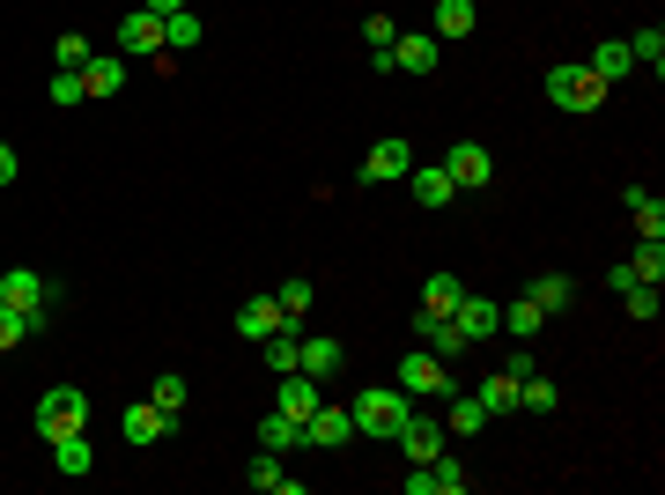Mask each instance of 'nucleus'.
<instances>
[{"instance_id": "nucleus-1", "label": "nucleus", "mask_w": 665, "mask_h": 495, "mask_svg": "<svg viewBox=\"0 0 665 495\" xmlns=\"http://www.w3.org/2000/svg\"><path fill=\"white\" fill-rule=\"evenodd\" d=\"M547 104H555V111H577V119H591V111L607 104V82L591 75L584 60H555V67H547Z\"/></svg>"}, {"instance_id": "nucleus-2", "label": "nucleus", "mask_w": 665, "mask_h": 495, "mask_svg": "<svg viewBox=\"0 0 665 495\" xmlns=\"http://www.w3.org/2000/svg\"><path fill=\"white\" fill-rule=\"evenodd\" d=\"M347 415H355V429H363V437H393L399 421L415 415V399L399 392V385H369V392H355V407H347Z\"/></svg>"}, {"instance_id": "nucleus-3", "label": "nucleus", "mask_w": 665, "mask_h": 495, "mask_svg": "<svg viewBox=\"0 0 665 495\" xmlns=\"http://www.w3.org/2000/svg\"><path fill=\"white\" fill-rule=\"evenodd\" d=\"M82 421H89V392H82V385H52V392L37 399V437H45V444L74 437Z\"/></svg>"}, {"instance_id": "nucleus-4", "label": "nucleus", "mask_w": 665, "mask_h": 495, "mask_svg": "<svg viewBox=\"0 0 665 495\" xmlns=\"http://www.w3.org/2000/svg\"><path fill=\"white\" fill-rule=\"evenodd\" d=\"M0 303H15V311H30L37 325H52V303H60V289H52L37 267H8V273H0Z\"/></svg>"}, {"instance_id": "nucleus-5", "label": "nucleus", "mask_w": 665, "mask_h": 495, "mask_svg": "<svg viewBox=\"0 0 665 495\" xmlns=\"http://www.w3.org/2000/svg\"><path fill=\"white\" fill-rule=\"evenodd\" d=\"M407 399H451L459 385H451V363H437V355H399V377H393Z\"/></svg>"}, {"instance_id": "nucleus-6", "label": "nucleus", "mask_w": 665, "mask_h": 495, "mask_svg": "<svg viewBox=\"0 0 665 495\" xmlns=\"http://www.w3.org/2000/svg\"><path fill=\"white\" fill-rule=\"evenodd\" d=\"M385 60H393L399 75H437V67H443V37H437V30H399Z\"/></svg>"}, {"instance_id": "nucleus-7", "label": "nucleus", "mask_w": 665, "mask_h": 495, "mask_svg": "<svg viewBox=\"0 0 665 495\" xmlns=\"http://www.w3.org/2000/svg\"><path fill=\"white\" fill-rule=\"evenodd\" d=\"M443 177H451L459 193H481L495 177V155L481 149V141H451V149H443Z\"/></svg>"}, {"instance_id": "nucleus-8", "label": "nucleus", "mask_w": 665, "mask_h": 495, "mask_svg": "<svg viewBox=\"0 0 665 495\" xmlns=\"http://www.w3.org/2000/svg\"><path fill=\"white\" fill-rule=\"evenodd\" d=\"M473 488V473L459 466V459H429V466H407V495H466Z\"/></svg>"}, {"instance_id": "nucleus-9", "label": "nucleus", "mask_w": 665, "mask_h": 495, "mask_svg": "<svg viewBox=\"0 0 665 495\" xmlns=\"http://www.w3.org/2000/svg\"><path fill=\"white\" fill-rule=\"evenodd\" d=\"M171 429H178V415H163L155 399H141V407H126V415H119V437H126V444H141V451L163 444Z\"/></svg>"}, {"instance_id": "nucleus-10", "label": "nucleus", "mask_w": 665, "mask_h": 495, "mask_svg": "<svg viewBox=\"0 0 665 495\" xmlns=\"http://www.w3.org/2000/svg\"><path fill=\"white\" fill-rule=\"evenodd\" d=\"M347 437H355V415H347V407H311V415H303V444H319V451H341Z\"/></svg>"}, {"instance_id": "nucleus-11", "label": "nucleus", "mask_w": 665, "mask_h": 495, "mask_svg": "<svg viewBox=\"0 0 665 495\" xmlns=\"http://www.w3.org/2000/svg\"><path fill=\"white\" fill-rule=\"evenodd\" d=\"M393 444L407 451V466H429V459L443 451V421H429V415H407V421L393 429Z\"/></svg>"}, {"instance_id": "nucleus-12", "label": "nucleus", "mask_w": 665, "mask_h": 495, "mask_svg": "<svg viewBox=\"0 0 665 495\" xmlns=\"http://www.w3.org/2000/svg\"><path fill=\"white\" fill-rule=\"evenodd\" d=\"M451 325H459L466 341H495V333H503V303H489V297H459Z\"/></svg>"}, {"instance_id": "nucleus-13", "label": "nucleus", "mask_w": 665, "mask_h": 495, "mask_svg": "<svg viewBox=\"0 0 665 495\" xmlns=\"http://www.w3.org/2000/svg\"><path fill=\"white\" fill-rule=\"evenodd\" d=\"M415 341L421 347H429V355H437V363H451V355H466V333H459V325H451V319H429V311H415Z\"/></svg>"}, {"instance_id": "nucleus-14", "label": "nucleus", "mask_w": 665, "mask_h": 495, "mask_svg": "<svg viewBox=\"0 0 665 495\" xmlns=\"http://www.w3.org/2000/svg\"><path fill=\"white\" fill-rule=\"evenodd\" d=\"M119 45L133 52V60H155V52H163V15H148V8H133V15L119 23Z\"/></svg>"}, {"instance_id": "nucleus-15", "label": "nucleus", "mask_w": 665, "mask_h": 495, "mask_svg": "<svg viewBox=\"0 0 665 495\" xmlns=\"http://www.w3.org/2000/svg\"><path fill=\"white\" fill-rule=\"evenodd\" d=\"M407 171H415V149L407 141H377L363 155V185H385V177H407Z\"/></svg>"}, {"instance_id": "nucleus-16", "label": "nucleus", "mask_w": 665, "mask_h": 495, "mask_svg": "<svg viewBox=\"0 0 665 495\" xmlns=\"http://www.w3.org/2000/svg\"><path fill=\"white\" fill-rule=\"evenodd\" d=\"M273 407L303 421L311 407H319V377H311V370H281V392H273Z\"/></svg>"}, {"instance_id": "nucleus-17", "label": "nucleus", "mask_w": 665, "mask_h": 495, "mask_svg": "<svg viewBox=\"0 0 665 495\" xmlns=\"http://www.w3.org/2000/svg\"><path fill=\"white\" fill-rule=\"evenodd\" d=\"M459 297H466V281H459V273H429L415 311H429V319H451V311H459Z\"/></svg>"}, {"instance_id": "nucleus-18", "label": "nucleus", "mask_w": 665, "mask_h": 495, "mask_svg": "<svg viewBox=\"0 0 665 495\" xmlns=\"http://www.w3.org/2000/svg\"><path fill=\"white\" fill-rule=\"evenodd\" d=\"M584 67H591L599 82H607V89H614V82H629V75H636V60H629V37H607V45L591 52Z\"/></svg>"}, {"instance_id": "nucleus-19", "label": "nucleus", "mask_w": 665, "mask_h": 495, "mask_svg": "<svg viewBox=\"0 0 665 495\" xmlns=\"http://www.w3.org/2000/svg\"><path fill=\"white\" fill-rule=\"evenodd\" d=\"M481 429H489V407H481V392H451L443 437H481Z\"/></svg>"}, {"instance_id": "nucleus-20", "label": "nucleus", "mask_w": 665, "mask_h": 495, "mask_svg": "<svg viewBox=\"0 0 665 495\" xmlns=\"http://www.w3.org/2000/svg\"><path fill=\"white\" fill-rule=\"evenodd\" d=\"M273 325H296V319H281V303L273 297H251L245 311H237V333H245V341H267Z\"/></svg>"}, {"instance_id": "nucleus-21", "label": "nucleus", "mask_w": 665, "mask_h": 495, "mask_svg": "<svg viewBox=\"0 0 665 495\" xmlns=\"http://www.w3.org/2000/svg\"><path fill=\"white\" fill-rule=\"evenodd\" d=\"M341 363H347V347H341V341H325V333L296 347V370H311V377H333Z\"/></svg>"}, {"instance_id": "nucleus-22", "label": "nucleus", "mask_w": 665, "mask_h": 495, "mask_svg": "<svg viewBox=\"0 0 665 495\" xmlns=\"http://www.w3.org/2000/svg\"><path fill=\"white\" fill-rule=\"evenodd\" d=\"M245 481L251 488H273V495H296V473L281 466V451H259V459L245 466Z\"/></svg>"}, {"instance_id": "nucleus-23", "label": "nucleus", "mask_w": 665, "mask_h": 495, "mask_svg": "<svg viewBox=\"0 0 665 495\" xmlns=\"http://www.w3.org/2000/svg\"><path fill=\"white\" fill-rule=\"evenodd\" d=\"M259 451H303V421L273 407V415L259 421Z\"/></svg>"}, {"instance_id": "nucleus-24", "label": "nucleus", "mask_w": 665, "mask_h": 495, "mask_svg": "<svg viewBox=\"0 0 665 495\" xmlns=\"http://www.w3.org/2000/svg\"><path fill=\"white\" fill-rule=\"evenodd\" d=\"M621 207L636 215V237H665V207H658V193H643V185H629V193H621Z\"/></svg>"}, {"instance_id": "nucleus-25", "label": "nucleus", "mask_w": 665, "mask_h": 495, "mask_svg": "<svg viewBox=\"0 0 665 495\" xmlns=\"http://www.w3.org/2000/svg\"><path fill=\"white\" fill-rule=\"evenodd\" d=\"M415 200L421 207H451V193H459V185H451V177H443V163H415Z\"/></svg>"}, {"instance_id": "nucleus-26", "label": "nucleus", "mask_w": 665, "mask_h": 495, "mask_svg": "<svg viewBox=\"0 0 665 495\" xmlns=\"http://www.w3.org/2000/svg\"><path fill=\"white\" fill-rule=\"evenodd\" d=\"M525 297H533L547 319H555V311H569V303H577V281H569V273H540V281H533Z\"/></svg>"}, {"instance_id": "nucleus-27", "label": "nucleus", "mask_w": 665, "mask_h": 495, "mask_svg": "<svg viewBox=\"0 0 665 495\" xmlns=\"http://www.w3.org/2000/svg\"><path fill=\"white\" fill-rule=\"evenodd\" d=\"M555 407H562V392H555V385H547V377H517V415H555Z\"/></svg>"}, {"instance_id": "nucleus-28", "label": "nucleus", "mask_w": 665, "mask_h": 495, "mask_svg": "<svg viewBox=\"0 0 665 495\" xmlns=\"http://www.w3.org/2000/svg\"><path fill=\"white\" fill-rule=\"evenodd\" d=\"M540 325H547V311L533 297H517V303H503V333H517V341H540Z\"/></svg>"}, {"instance_id": "nucleus-29", "label": "nucleus", "mask_w": 665, "mask_h": 495, "mask_svg": "<svg viewBox=\"0 0 665 495\" xmlns=\"http://www.w3.org/2000/svg\"><path fill=\"white\" fill-rule=\"evenodd\" d=\"M52 459H60V473H97V444H89L82 429H74V437H60V444H52Z\"/></svg>"}, {"instance_id": "nucleus-30", "label": "nucleus", "mask_w": 665, "mask_h": 495, "mask_svg": "<svg viewBox=\"0 0 665 495\" xmlns=\"http://www.w3.org/2000/svg\"><path fill=\"white\" fill-rule=\"evenodd\" d=\"M473 392H481V407H489V415H517V377H511V370L481 377V385H473Z\"/></svg>"}, {"instance_id": "nucleus-31", "label": "nucleus", "mask_w": 665, "mask_h": 495, "mask_svg": "<svg viewBox=\"0 0 665 495\" xmlns=\"http://www.w3.org/2000/svg\"><path fill=\"white\" fill-rule=\"evenodd\" d=\"M629 60H636V67H651V75H665V30L643 23L636 37H629Z\"/></svg>"}, {"instance_id": "nucleus-32", "label": "nucleus", "mask_w": 665, "mask_h": 495, "mask_svg": "<svg viewBox=\"0 0 665 495\" xmlns=\"http://www.w3.org/2000/svg\"><path fill=\"white\" fill-rule=\"evenodd\" d=\"M37 333H45V325L30 319V311H15V303H0V355H8V347H23V341H37Z\"/></svg>"}, {"instance_id": "nucleus-33", "label": "nucleus", "mask_w": 665, "mask_h": 495, "mask_svg": "<svg viewBox=\"0 0 665 495\" xmlns=\"http://www.w3.org/2000/svg\"><path fill=\"white\" fill-rule=\"evenodd\" d=\"M119 82H126V60H89L82 67V89L89 97H119Z\"/></svg>"}, {"instance_id": "nucleus-34", "label": "nucleus", "mask_w": 665, "mask_h": 495, "mask_svg": "<svg viewBox=\"0 0 665 495\" xmlns=\"http://www.w3.org/2000/svg\"><path fill=\"white\" fill-rule=\"evenodd\" d=\"M193 45H200V15H193V8L163 15V52H193Z\"/></svg>"}, {"instance_id": "nucleus-35", "label": "nucleus", "mask_w": 665, "mask_h": 495, "mask_svg": "<svg viewBox=\"0 0 665 495\" xmlns=\"http://www.w3.org/2000/svg\"><path fill=\"white\" fill-rule=\"evenodd\" d=\"M259 347H267V370L281 377V370H296V347H303V341H296V325H273Z\"/></svg>"}, {"instance_id": "nucleus-36", "label": "nucleus", "mask_w": 665, "mask_h": 495, "mask_svg": "<svg viewBox=\"0 0 665 495\" xmlns=\"http://www.w3.org/2000/svg\"><path fill=\"white\" fill-rule=\"evenodd\" d=\"M393 37H399V23H393V15H369V23H363V45H369V67H393V60H385V52H393Z\"/></svg>"}, {"instance_id": "nucleus-37", "label": "nucleus", "mask_w": 665, "mask_h": 495, "mask_svg": "<svg viewBox=\"0 0 665 495\" xmlns=\"http://www.w3.org/2000/svg\"><path fill=\"white\" fill-rule=\"evenodd\" d=\"M437 37H473V0H437Z\"/></svg>"}, {"instance_id": "nucleus-38", "label": "nucleus", "mask_w": 665, "mask_h": 495, "mask_svg": "<svg viewBox=\"0 0 665 495\" xmlns=\"http://www.w3.org/2000/svg\"><path fill=\"white\" fill-rule=\"evenodd\" d=\"M273 303H281V319H303V311L319 303V289H311V281L296 273V281H281V289H273Z\"/></svg>"}, {"instance_id": "nucleus-39", "label": "nucleus", "mask_w": 665, "mask_h": 495, "mask_svg": "<svg viewBox=\"0 0 665 495\" xmlns=\"http://www.w3.org/2000/svg\"><path fill=\"white\" fill-rule=\"evenodd\" d=\"M636 281H665V237H636Z\"/></svg>"}, {"instance_id": "nucleus-40", "label": "nucleus", "mask_w": 665, "mask_h": 495, "mask_svg": "<svg viewBox=\"0 0 665 495\" xmlns=\"http://www.w3.org/2000/svg\"><path fill=\"white\" fill-rule=\"evenodd\" d=\"M148 399H155L163 415H185V377H178V370H163V377H155V392H148Z\"/></svg>"}, {"instance_id": "nucleus-41", "label": "nucleus", "mask_w": 665, "mask_h": 495, "mask_svg": "<svg viewBox=\"0 0 665 495\" xmlns=\"http://www.w3.org/2000/svg\"><path fill=\"white\" fill-rule=\"evenodd\" d=\"M52 104H60V111L89 104V89H82V75H74V67H60V75H52Z\"/></svg>"}, {"instance_id": "nucleus-42", "label": "nucleus", "mask_w": 665, "mask_h": 495, "mask_svg": "<svg viewBox=\"0 0 665 495\" xmlns=\"http://www.w3.org/2000/svg\"><path fill=\"white\" fill-rule=\"evenodd\" d=\"M52 60H60V67H74V75H82V67H89V37H82V30H67V37H60V45H52Z\"/></svg>"}, {"instance_id": "nucleus-43", "label": "nucleus", "mask_w": 665, "mask_h": 495, "mask_svg": "<svg viewBox=\"0 0 665 495\" xmlns=\"http://www.w3.org/2000/svg\"><path fill=\"white\" fill-rule=\"evenodd\" d=\"M629 303V319H658V281H636V289H621Z\"/></svg>"}, {"instance_id": "nucleus-44", "label": "nucleus", "mask_w": 665, "mask_h": 495, "mask_svg": "<svg viewBox=\"0 0 665 495\" xmlns=\"http://www.w3.org/2000/svg\"><path fill=\"white\" fill-rule=\"evenodd\" d=\"M15 171H23V155H15L8 141H0V185H15Z\"/></svg>"}, {"instance_id": "nucleus-45", "label": "nucleus", "mask_w": 665, "mask_h": 495, "mask_svg": "<svg viewBox=\"0 0 665 495\" xmlns=\"http://www.w3.org/2000/svg\"><path fill=\"white\" fill-rule=\"evenodd\" d=\"M148 15H178V8H185V0H141Z\"/></svg>"}]
</instances>
